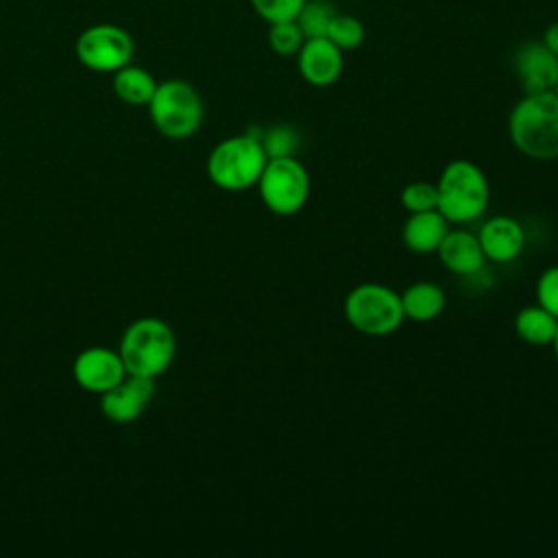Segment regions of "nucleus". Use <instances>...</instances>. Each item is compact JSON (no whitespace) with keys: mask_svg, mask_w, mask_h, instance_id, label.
Masks as SVG:
<instances>
[{"mask_svg":"<svg viewBox=\"0 0 558 558\" xmlns=\"http://www.w3.org/2000/svg\"><path fill=\"white\" fill-rule=\"evenodd\" d=\"M118 351L126 373L157 379L177 355V338L166 320L144 316L124 329Z\"/></svg>","mask_w":558,"mask_h":558,"instance_id":"2","label":"nucleus"},{"mask_svg":"<svg viewBox=\"0 0 558 558\" xmlns=\"http://www.w3.org/2000/svg\"><path fill=\"white\" fill-rule=\"evenodd\" d=\"M74 381L94 395H102L126 377L120 351L107 347L83 349L72 364Z\"/></svg>","mask_w":558,"mask_h":558,"instance_id":"10","label":"nucleus"},{"mask_svg":"<svg viewBox=\"0 0 558 558\" xmlns=\"http://www.w3.org/2000/svg\"><path fill=\"white\" fill-rule=\"evenodd\" d=\"M146 107L153 126L168 140H185L194 135L203 122V100L196 87L183 78L157 83Z\"/></svg>","mask_w":558,"mask_h":558,"instance_id":"5","label":"nucleus"},{"mask_svg":"<svg viewBox=\"0 0 558 558\" xmlns=\"http://www.w3.org/2000/svg\"><path fill=\"white\" fill-rule=\"evenodd\" d=\"M556 96H558V81H556V85H554V89H551Z\"/></svg>","mask_w":558,"mask_h":558,"instance_id":"28","label":"nucleus"},{"mask_svg":"<svg viewBox=\"0 0 558 558\" xmlns=\"http://www.w3.org/2000/svg\"><path fill=\"white\" fill-rule=\"evenodd\" d=\"M155 397V379L144 375H131L100 395V410L105 418L118 425L137 421Z\"/></svg>","mask_w":558,"mask_h":558,"instance_id":"9","label":"nucleus"},{"mask_svg":"<svg viewBox=\"0 0 558 558\" xmlns=\"http://www.w3.org/2000/svg\"><path fill=\"white\" fill-rule=\"evenodd\" d=\"M74 50L87 70L116 72L131 61L135 46L122 26L94 24L78 35Z\"/></svg>","mask_w":558,"mask_h":558,"instance_id":"8","label":"nucleus"},{"mask_svg":"<svg viewBox=\"0 0 558 558\" xmlns=\"http://www.w3.org/2000/svg\"><path fill=\"white\" fill-rule=\"evenodd\" d=\"M477 240L486 259L508 264L521 255L525 246V231L519 220L510 216H495L482 225Z\"/></svg>","mask_w":558,"mask_h":558,"instance_id":"13","label":"nucleus"},{"mask_svg":"<svg viewBox=\"0 0 558 558\" xmlns=\"http://www.w3.org/2000/svg\"><path fill=\"white\" fill-rule=\"evenodd\" d=\"M508 135L517 150L532 159L558 157V96L554 92L525 94L508 116Z\"/></svg>","mask_w":558,"mask_h":558,"instance_id":"1","label":"nucleus"},{"mask_svg":"<svg viewBox=\"0 0 558 558\" xmlns=\"http://www.w3.org/2000/svg\"><path fill=\"white\" fill-rule=\"evenodd\" d=\"M447 305L445 292L432 281H416L401 292L403 316L414 323H429L442 314Z\"/></svg>","mask_w":558,"mask_h":558,"instance_id":"16","label":"nucleus"},{"mask_svg":"<svg viewBox=\"0 0 558 558\" xmlns=\"http://www.w3.org/2000/svg\"><path fill=\"white\" fill-rule=\"evenodd\" d=\"M344 318L364 336H390L405 320L401 294L381 283H360L344 299Z\"/></svg>","mask_w":558,"mask_h":558,"instance_id":"6","label":"nucleus"},{"mask_svg":"<svg viewBox=\"0 0 558 558\" xmlns=\"http://www.w3.org/2000/svg\"><path fill=\"white\" fill-rule=\"evenodd\" d=\"M514 331L523 342L534 347H545V344H551L558 331V318L538 303L525 305L514 316Z\"/></svg>","mask_w":558,"mask_h":558,"instance_id":"18","label":"nucleus"},{"mask_svg":"<svg viewBox=\"0 0 558 558\" xmlns=\"http://www.w3.org/2000/svg\"><path fill=\"white\" fill-rule=\"evenodd\" d=\"M440 264L453 275H475L482 270L486 257L477 235L464 229H449L436 248Z\"/></svg>","mask_w":558,"mask_h":558,"instance_id":"14","label":"nucleus"},{"mask_svg":"<svg viewBox=\"0 0 558 558\" xmlns=\"http://www.w3.org/2000/svg\"><path fill=\"white\" fill-rule=\"evenodd\" d=\"M438 211L451 225L477 220L490 201L488 179L480 166L469 159H456L445 166L436 183Z\"/></svg>","mask_w":558,"mask_h":558,"instance_id":"3","label":"nucleus"},{"mask_svg":"<svg viewBox=\"0 0 558 558\" xmlns=\"http://www.w3.org/2000/svg\"><path fill=\"white\" fill-rule=\"evenodd\" d=\"M325 37L329 41H333L342 52H347V50H355V48H360L364 44L366 28H364L362 20H357L355 15L336 11L331 22H329V26H327Z\"/></svg>","mask_w":558,"mask_h":558,"instance_id":"20","label":"nucleus"},{"mask_svg":"<svg viewBox=\"0 0 558 558\" xmlns=\"http://www.w3.org/2000/svg\"><path fill=\"white\" fill-rule=\"evenodd\" d=\"M536 303L558 318V266H549L536 281Z\"/></svg>","mask_w":558,"mask_h":558,"instance_id":"25","label":"nucleus"},{"mask_svg":"<svg viewBox=\"0 0 558 558\" xmlns=\"http://www.w3.org/2000/svg\"><path fill=\"white\" fill-rule=\"evenodd\" d=\"M514 74L525 94L551 92L558 81V57L541 39L523 41L514 52Z\"/></svg>","mask_w":558,"mask_h":558,"instance_id":"12","label":"nucleus"},{"mask_svg":"<svg viewBox=\"0 0 558 558\" xmlns=\"http://www.w3.org/2000/svg\"><path fill=\"white\" fill-rule=\"evenodd\" d=\"M268 157L257 135L242 133L218 142L207 157L209 181L227 192H242L257 185Z\"/></svg>","mask_w":558,"mask_h":558,"instance_id":"4","label":"nucleus"},{"mask_svg":"<svg viewBox=\"0 0 558 558\" xmlns=\"http://www.w3.org/2000/svg\"><path fill=\"white\" fill-rule=\"evenodd\" d=\"M401 205L408 214L429 211L438 207V190L436 183L414 181L401 190Z\"/></svg>","mask_w":558,"mask_h":558,"instance_id":"23","label":"nucleus"},{"mask_svg":"<svg viewBox=\"0 0 558 558\" xmlns=\"http://www.w3.org/2000/svg\"><path fill=\"white\" fill-rule=\"evenodd\" d=\"M447 231H449V222L438 209L416 211V214H410L408 220L403 222L401 240L408 251L427 255V253H436Z\"/></svg>","mask_w":558,"mask_h":558,"instance_id":"15","label":"nucleus"},{"mask_svg":"<svg viewBox=\"0 0 558 558\" xmlns=\"http://www.w3.org/2000/svg\"><path fill=\"white\" fill-rule=\"evenodd\" d=\"M333 13H336V9L329 0H305L294 20H296L299 28L303 31L305 39L325 37Z\"/></svg>","mask_w":558,"mask_h":558,"instance_id":"21","label":"nucleus"},{"mask_svg":"<svg viewBox=\"0 0 558 558\" xmlns=\"http://www.w3.org/2000/svg\"><path fill=\"white\" fill-rule=\"evenodd\" d=\"M541 41L558 57V22H554V24H549L545 31H543V37H541Z\"/></svg>","mask_w":558,"mask_h":558,"instance_id":"26","label":"nucleus"},{"mask_svg":"<svg viewBox=\"0 0 558 558\" xmlns=\"http://www.w3.org/2000/svg\"><path fill=\"white\" fill-rule=\"evenodd\" d=\"M268 46L272 48L275 54L279 57H296L301 50L305 35L299 28L296 20H286V22H275L268 24Z\"/></svg>","mask_w":558,"mask_h":558,"instance_id":"22","label":"nucleus"},{"mask_svg":"<svg viewBox=\"0 0 558 558\" xmlns=\"http://www.w3.org/2000/svg\"><path fill=\"white\" fill-rule=\"evenodd\" d=\"M257 190L268 211L294 216L310 198V174L296 157L268 159L257 179Z\"/></svg>","mask_w":558,"mask_h":558,"instance_id":"7","label":"nucleus"},{"mask_svg":"<svg viewBox=\"0 0 558 558\" xmlns=\"http://www.w3.org/2000/svg\"><path fill=\"white\" fill-rule=\"evenodd\" d=\"M111 85H113V94L131 107L148 105L157 89L155 76L148 70H144L140 65H131V63H126L124 68L113 72Z\"/></svg>","mask_w":558,"mask_h":558,"instance_id":"17","label":"nucleus"},{"mask_svg":"<svg viewBox=\"0 0 558 558\" xmlns=\"http://www.w3.org/2000/svg\"><path fill=\"white\" fill-rule=\"evenodd\" d=\"M296 70L305 83L329 87L344 70V52L327 37H310L296 52Z\"/></svg>","mask_w":558,"mask_h":558,"instance_id":"11","label":"nucleus"},{"mask_svg":"<svg viewBox=\"0 0 558 558\" xmlns=\"http://www.w3.org/2000/svg\"><path fill=\"white\" fill-rule=\"evenodd\" d=\"M551 347H554V355H556V362H558V331H556V336L551 340Z\"/></svg>","mask_w":558,"mask_h":558,"instance_id":"27","label":"nucleus"},{"mask_svg":"<svg viewBox=\"0 0 558 558\" xmlns=\"http://www.w3.org/2000/svg\"><path fill=\"white\" fill-rule=\"evenodd\" d=\"M262 142V148L268 159L294 157L301 146V135L290 124H275L264 131H251Z\"/></svg>","mask_w":558,"mask_h":558,"instance_id":"19","label":"nucleus"},{"mask_svg":"<svg viewBox=\"0 0 558 558\" xmlns=\"http://www.w3.org/2000/svg\"><path fill=\"white\" fill-rule=\"evenodd\" d=\"M253 11L268 24L294 20L305 0H248Z\"/></svg>","mask_w":558,"mask_h":558,"instance_id":"24","label":"nucleus"}]
</instances>
